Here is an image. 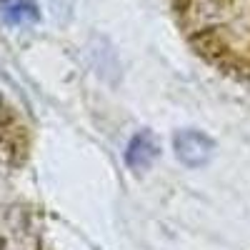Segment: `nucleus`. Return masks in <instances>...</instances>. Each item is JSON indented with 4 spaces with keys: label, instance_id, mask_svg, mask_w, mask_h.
I'll return each mask as SVG.
<instances>
[{
    "label": "nucleus",
    "instance_id": "obj_3",
    "mask_svg": "<svg viewBox=\"0 0 250 250\" xmlns=\"http://www.w3.org/2000/svg\"><path fill=\"white\" fill-rule=\"evenodd\" d=\"M158 153H160L158 138L150 130H140L138 135H133L128 150H125V163H128L133 170H145L153 165Z\"/></svg>",
    "mask_w": 250,
    "mask_h": 250
},
{
    "label": "nucleus",
    "instance_id": "obj_1",
    "mask_svg": "<svg viewBox=\"0 0 250 250\" xmlns=\"http://www.w3.org/2000/svg\"><path fill=\"white\" fill-rule=\"evenodd\" d=\"M190 45L223 70L250 73V0H173Z\"/></svg>",
    "mask_w": 250,
    "mask_h": 250
},
{
    "label": "nucleus",
    "instance_id": "obj_4",
    "mask_svg": "<svg viewBox=\"0 0 250 250\" xmlns=\"http://www.w3.org/2000/svg\"><path fill=\"white\" fill-rule=\"evenodd\" d=\"M0 20L5 25L23 28L40 20V10L35 0H0Z\"/></svg>",
    "mask_w": 250,
    "mask_h": 250
},
{
    "label": "nucleus",
    "instance_id": "obj_2",
    "mask_svg": "<svg viewBox=\"0 0 250 250\" xmlns=\"http://www.w3.org/2000/svg\"><path fill=\"white\" fill-rule=\"evenodd\" d=\"M173 148H175V155L183 165H188V168H200V165H205L213 158L215 143H213L210 135L190 128V130H178L175 133Z\"/></svg>",
    "mask_w": 250,
    "mask_h": 250
}]
</instances>
